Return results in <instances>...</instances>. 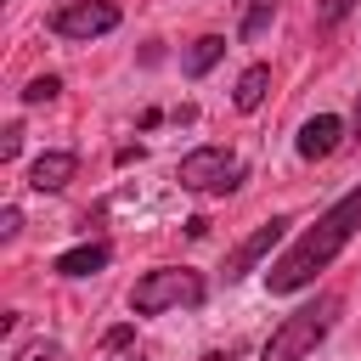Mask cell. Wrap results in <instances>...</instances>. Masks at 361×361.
<instances>
[{"instance_id": "8", "label": "cell", "mask_w": 361, "mask_h": 361, "mask_svg": "<svg viewBox=\"0 0 361 361\" xmlns=\"http://www.w3.org/2000/svg\"><path fill=\"white\" fill-rule=\"evenodd\" d=\"M73 169H79L73 152H39L34 169H28V186H34V192H62V186L73 180Z\"/></svg>"}, {"instance_id": "14", "label": "cell", "mask_w": 361, "mask_h": 361, "mask_svg": "<svg viewBox=\"0 0 361 361\" xmlns=\"http://www.w3.org/2000/svg\"><path fill=\"white\" fill-rule=\"evenodd\" d=\"M350 6H355V0H316V23H322V28H333V23H344V17H350Z\"/></svg>"}, {"instance_id": "15", "label": "cell", "mask_w": 361, "mask_h": 361, "mask_svg": "<svg viewBox=\"0 0 361 361\" xmlns=\"http://www.w3.org/2000/svg\"><path fill=\"white\" fill-rule=\"evenodd\" d=\"M17 147H23V124H6V135H0V158H17Z\"/></svg>"}, {"instance_id": "20", "label": "cell", "mask_w": 361, "mask_h": 361, "mask_svg": "<svg viewBox=\"0 0 361 361\" xmlns=\"http://www.w3.org/2000/svg\"><path fill=\"white\" fill-rule=\"evenodd\" d=\"M350 130H355V135H361V96H355V118H350Z\"/></svg>"}, {"instance_id": "11", "label": "cell", "mask_w": 361, "mask_h": 361, "mask_svg": "<svg viewBox=\"0 0 361 361\" xmlns=\"http://www.w3.org/2000/svg\"><path fill=\"white\" fill-rule=\"evenodd\" d=\"M265 85H271V68H265V62L243 68V79H237V90H231V107H237V113H254V107L265 102Z\"/></svg>"}, {"instance_id": "4", "label": "cell", "mask_w": 361, "mask_h": 361, "mask_svg": "<svg viewBox=\"0 0 361 361\" xmlns=\"http://www.w3.org/2000/svg\"><path fill=\"white\" fill-rule=\"evenodd\" d=\"M175 180H180L186 192H214V197H226V192H237V186L248 180V169H243L226 147H192V152L175 164Z\"/></svg>"}, {"instance_id": "16", "label": "cell", "mask_w": 361, "mask_h": 361, "mask_svg": "<svg viewBox=\"0 0 361 361\" xmlns=\"http://www.w3.org/2000/svg\"><path fill=\"white\" fill-rule=\"evenodd\" d=\"M17 231H23V209H0V237L11 243Z\"/></svg>"}, {"instance_id": "3", "label": "cell", "mask_w": 361, "mask_h": 361, "mask_svg": "<svg viewBox=\"0 0 361 361\" xmlns=\"http://www.w3.org/2000/svg\"><path fill=\"white\" fill-rule=\"evenodd\" d=\"M203 276L197 271H186V265H158V271H147V276H135V288H130V310L135 316H164V310H192V305H203Z\"/></svg>"}, {"instance_id": "9", "label": "cell", "mask_w": 361, "mask_h": 361, "mask_svg": "<svg viewBox=\"0 0 361 361\" xmlns=\"http://www.w3.org/2000/svg\"><path fill=\"white\" fill-rule=\"evenodd\" d=\"M113 259V248L107 243H79V248H68V254H56V276H96L102 265Z\"/></svg>"}, {"instance_id": "17", "label": "cell", "mask_w": 361, "mask_h": 361, "mask_svg": "<svg viewBox=\"0 0 361 361\" xmlns=\"http://www.w3.org/2000/svg\"><path fill=\"white\" fill-rule=\"evenodd\" d=\"M17 361H56V344H28L17 350Z\"/></svg>"}, {"instance_id": "12", "label": "cell", "mask_w": 361, "mask_h": 361, "mask_svg": "<svg viewBox=\"0 0 361 361\" xmlns=\"http://www.w3.org/2000/svg\"><path fill=\"white\" fill-rule=\"evenodd\" d=\"M271 17H276V0H248V11H243V39H259L265 28H271Z\"/></svg>"}, {"instance_id": "6", "label": "cell", "mask_w": 361, "mask_h": 361, "mask_svg": "<svg viewBox=\"0 0 361 361\" xmlns=\"http://www.w3.org/2000/svg\"><path fill=\"white\" fill-rule=\"evenodd\" d=\"M288 226H293L288 214H271L265 226H254V231H248V237L226 254V282H243V276H248V271H254V265H259V259L282 243V231H288Z\"/></svg>"}, {"instance_id": "1", "label": "cell", "mask_w": 361, "mask_h": 361, "mask_svg": "<svg viewBox=\"0 0 361 361\" xmlns=\"http://www.w3.org/2000/svg\"><path fill=\"white\" fill-rule=\"evenodd\" d=\"M355 231H361V186H350L310 231H299V237L282 248V259L265 271V288H271V293H299V288H310L316 271H327V265L350 248Z\"/></svg>"}, {"instance_id": "10", "label": "cell", "mask_w": 361, "mask_h": 361, "mask_svg": "<svg viewBox=\"0 0 361 361\" xmlns=\"http://www.w3.org/2000/svg\"><path fill=\"white\" fill-rule=\"evenodd\" d=\"M220 56H226V39H220V34H203V39H192V45H186L180 68H186V79H203Z\"/></svg>"}, {"instance_id": "19", "label": "cell", "mask_w": 361, "mask_h": 361, "mask_svg": "<svg viewBox=\"0 0 361 361\" xmlns=\"http://www.w3.org/2000/svg\"><path fill=\"white\" fill-rule=\"evenodd\" d=\"M197 361H243L237 350H209V355H197Z\"/></svg>"}, {"instance_id": "18", "label": "cell", "mask_w": 361, "mask_h": 361, "mask_svg": "<svg viewBox=\"0 0 361 361\" xmlns=\"http://www.w3.org/2000/svg\"><path fill=\"white\" fill-rule=\"evenodd\" d=\"M130 333H135V327H113V333H107L102 344H107V350H118V344H130Z\"/></svg>"}, {"instance_id": "2", "label": "cell", "mask_w": 361, "mask_h": 361, "mask_svg": "<svg viewBox=\"0 0 361 361\" xmlns=\"http://www.w3.org/2000/svg\"><path fill=\"white\" fill-rule=\"evenodd\" d=\"M338 310H344V299H338V293H316L310 305L288 310V316L271 327V338H265L259 361H305V355H310V350H316V344L333 333Z\"/></svg>"}, {"instance_id": "13", "label": "cell", "mask_w": 361, "mask_h": 361, "mask_svg": "<svg viewBox=\"0 0 361 361\" xmlns=\"http://www.w3.org/2000/svg\"><path fill=\"white\" fill-rule=\"evenodd\" d=\"M56 90H62V79H56V73H34V79L23 85V102H28V107H39V102H51Z\"/></svg>"}, {"instance_id": "7", "label": "cell", "mask_w": 361, "mask_h": 361, "mask_svg": "<svg viewBox=\"0 0 361 361\" xmlns=\"http://www.w3.org/2000/svg\"><path fill=\"white\" fill-rule=\"evenodd\" d=\"M338 141H344V124L333 118V113H316V118H305L299 124V158H310V164H322V158H333L338 152Z\"/></svg>"}, {"instance_id": "5", "label": "cell", "mask_w": 361, "mask_h": 361, "mask_svg": "<svg viewBox=\"0 0 361 361\" xmlns=\"http://www.w3.org/2000/svg\"><path fill=\"white\" fill-rule=\"evenodd\" d=\"M118 17L124 11L113 0H73V6H56L51 11V34L56 39H96V34H113Z\"/></svg>"}]
</instances>
